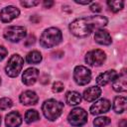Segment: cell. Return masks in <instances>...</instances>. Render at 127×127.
<instances>
[{"label":"cell","instance_id":"6da1fadb","mask_svg":"<svg viewBox=\"0 0 127 127\" xmlns=\"http://www.w3.org/2000/svg\"><path fill=\"white\" fill-rule=\"evenodd\" d=\"M108 20L104 16L94 15L83 18H78L69 24V31L72 35L78 38L89 36L94 30L97 31L106 26Z\"/></svg>","mask_w":127,"mask_h":127},{"label":"cell","instance_id":"7a4b0ae2","mask_svg":"<svg viewBox=\"0 0 127 127\" xmlns=\"http://www.w3.org/2000/svg\"><path fill=\"white\" fill-rule=\"evenodd\" d=\"M63 39V35L60 29L51 27L46 29L40 38V44L43 48H53L58 46Z\"/></svg>","mask_w":127,"mask_h":127},{"label":"cell","instance_id":"3957f363","mask_svg":"<svg viewBox=\"0 0 127 127\" xmlns=\"http://www.w3.org/2000/svg\"><path fill=\"white\" fill-rule=\"evenodd\" d=\"M64 110V103L56 99H48L42 105V111L45 117L50 121L58 119Z\"/></svg>","mask_w":127,"mask_h":127},{"label":"cell","instance_id":"277c9868","mask_svg":"<svg viewBox=\"0 0 127 127\" xmlns=\"http://www.w3.org/2000/svg\"><path fill=\"white\" fill-rule=\"evenodd\" d=\"M23 64H24V60L21 56H19L18 54L12 55L5 67L6 74L10 77H16L20 73Z\"/></svg>","mask_w":127,"mask_h":127},{"label":"cell","instance_id":"5b68a950","mask_svg":"<svg viewBox=\"0 0 127 127\" xmlns=\"http://www.w3.org/2000/svg\"><path fill=\"white\" fill-rule=\"evenodd\" d=\"M26 28L22 26H10L4 30L3 36L6 40L12 43H18L26 37Z\"/></svg>","mask_w":127,"mask_h":127},{"label":"cell","instance_id":"8992f818","mask_svg":"<svg viewBox=\"0 0 127 127\" xmlns=\"http://www.w3.org/2000/svg\"><path fill=\"white\" fill-rule=\"evenodd\" d=\"M67 121L71 126L80 127L87 122V113L82 108H73L67 115Z\"/></svg>","mask_w":127,"mask_h":127},{"label":"cell","instance_id":"52a82bcc","mask_svg":"<svg viewBox=\"0 0 127 127\" xmlns=\"http://www.w3.org/2000/svg\"><path fill=\"white\" fill-rule=\"evenodd\" d=\"M73 79L78 85H85L91 79V71L83 65H76L73 69Z\"/></svg>","mask_w":127,"mask_h":127},{"label":"cell","instance_id":"ba28073f","mask_svg":"<svg viewBox=\"0 0 127 127\" xmlns=\"http://www.w3.org/2000/svg\"><path fill=\"white\" fill-rule=\"evenodd\" d=\"M106 59V55L101 50H92L85 55V63L91 66H100Z\"/></svg>","mask_w":127,"mask_h":127},{"label":"cell","instance_id":"9c48e42d","mask_svg":"<svg viewBox=\"0 0 127 127\" xmlns=\"http://www.w3.org/2000/svg\"><path fill=\"white\" fill-rule=\"evenodd\" d=\"M111 107L110 101L105 98H101L97 101H95L91 106H90V113L92 115H99L102 113L107 112Z\"/></svg>","mask_w":127,"mask_h":127},{"label":"cell","instance_id":"30bf717a","mask_svg":"<svg viewBox=\"0 0 127 127\" xmlns=\"http://www.w3.org/2000/svg\"><path fill=\"white\" fill-rule=\"evenodd\" d=\"M20 14V10L15 6H6L0 12V19L4 23H9L15 18H17Z\"/></svg>","mask_w":127,"mask_h":127},{"label":"cell","instance_id":"8fae6325","mask_svg":"<svg viewBox=\"0 0 127 127\" xmlns=\"http://www.w3.org/2000/svg\"><path fill=\"white\" fill-rule=\"evenodd\" d=\"M112 87L117 92H124L127 90V74L123 69L112 81Z\"/></svg>","mask_w":127,"mask_h":127},{"label":"cell","instance_id":"7c38bea8","mask_svg":"<svg viewBox=\"0 0 127 127\" xmlns=\"http://www.w3.org/2000/svg\"><path fill=\"white\" fill-rule=\"evenodd\" d=\"M38 76H39V70L35 67H29L23 72L22 81L26 85H32L37 81Z\"/></svg>","mask_w":127,"mask_h":127},{"label":"cell","instance_id":"4fadbf2b","mask_svg":"<svg viewBox=\"0 0 127 127\" xmlns=\"http://www.w3.org/2000/svg\"><path fill=\"white\" fill-rule=\"evenodd\" d=\"M118 75L117 71L114 70V69H109V70H106L105 72L103 73H100L97 78H96V82L98 85L100 86H104L106 84H108L109 82L113 81L115 79V77Z\"/></svg>","mask_w":127,"mask_h":127},{"label":"cell","instance_id":"5bb4252c","mask_svg":"<svg viewBox=\"0 0 127 127\" xmlns=\"http://www.w3.org/2000/svg\"><path fill=\"white\" fill-rule=\"evenodd\" d=\"M19 99L23 105H35L38 102L39 97L36 92L32 90H26L21 93Z\"/></svg>","mask_w":127,"mask_h":127},{"label":"cell","instance_id":"9a60e30c","mask_svg":"<svg viewBox=\"0 0 127 127\" xmlns=\"http://www.w3.org/2000/svg\"><path fill=\"white\" fill-rule=\"evenodd\" d=\"M94 40L97 44L103 45V46H108L112 43V39H111L110 34L106 30H103V29H99V30L95 31Z\"/></svg>","mask_w":127,"mask_h":127},{"label":"cell","instance_id":"2e32d148","mask_svg":"<svg viewBox=\"0 0 127 127\" xmlns=\"http://www.w3.org/2000/svg\"><path fill=\"white\" fill-rule=\"evenodd\" d=\"M5 124L7 127H19L22 124V117L18 111H11L6 115Z\"/></svg>","mask_w":127,"mask_h":127},{"label":"cell","instance_id":"e0dca14e","mask_svg":"<svg viewBox=\"0 0 127 127\" xmlns=\"http://www.w3.org/2000/svg\"><path fill=\"white\" fill-rule=\"evenodd\" d=\"M100 94H101V89L98 86H90L83 91L82 97L84 100L91 102V101H94L95 99H97L100 96Z\"/></svg>","mask_w":127,"mask_h":127},{"label":"cell","instance_id":"ac0fdd59","mask_svg":"<svg viewBox=\"0 0 127 127\" xmlns=\"http://www.w3.org/2000/svg\"><path fill=\"white\" fill-rule=\"evenodd\" d=\"M127 99L125 96H117L113 101V110L116 113H123L126 110Z\"/></svg>","mask_w":127,"mask_h":127},{"label":"cell","instance_id":"d6986e66","mask_svg":"<svg viewBox=\"0 0 127 127\" xmlns=\"http://www.w3.org/2000/svg\"><path fill=\"white\" fill-rule=\"evenodd\" d=\"M65 101L69 105H77L81 101V95L76 91H68L65 95Z\"/></svg>","mask_w":127,"mask_h":127},{"label":"cell","instance_id":"ffe728a7","mask_svg":"<svg viewBox=\"0 0 127 127\" xmlns=\"http://www.w3.org/2000/svg\"><path fill=\"white\" fill-rule=\"evenodd\" d=\"M26 61L28 64H40L42 61V55L38 51H32L28 53V55L26 56Z\"/></svg>","mask_w":127,"mask_h":127},{"label":"cell","instance_id":"44dd1931","mask_svg":"<svg viewBox=\"0 0 127 127\" xmlns=\"http://www.w3.org/2000/svg\"><path fill=\"white\" fill-rule=\"evenodd\" d=\"M40 119V114L37 110L35 109H30L25 113V121L26 123L30 124L33 122H36Z\"/></svg>","mask_w":127,"mask_h":127},{"label":"cell","instance_id":"7402d4cb","mask_svg":"<svg viewBox=\"0 0 127 127\" xmlns=\"http://www.w3.org/2000/svg\"><path fill=\"white\" fill-rule=\"evenodd\" d=\"M107 5L112 12L116 13V12H119L120 10H122L124 2L121 0H111V1L109 0V1H107Z\"/></svg>","mask_w":127,"mask_h":127},{"label":"cell","instance_id":"603a6c76","mask_svg":"<svg viewBox=\"0 0 127 127\" xmlns=\"http://www.w3.org/2000/svg\"><path fill=\"white\" fill-rule=\"evenodd\" d=\"M111 122V120L108 118V117H105V116H102V117H97L94 119L93 121V125L95 127H105L107 125H109Z\"/></svg>","mask_w":127,"mask_h":127},{"label":"cell","instance_id":"cb8c5ba5","mask_svg":"<svg viewBox=\"0 0 127 127\" xmlns=\"http://www.w3.org/2000/svg\"><path fill=\"white\" fill-rule=\"evenodd\" d=\"M12 105H13V102L10 98L4 97V98L0 99V109L1 110H6V109L10 108Z\"/></svg>","mask_w":127,"mask_h":127},{"label":"cell","instance_id":"d4e9b609","mask_svg":"<svg viewBox=\"0 0 127 127\" xmlns=\"http://www.w3.org/2000/svg\"><path fill=\"white\" fill-rule=\"evenodd\" d=\"M52 89H53L54 92H61V91L64 90V84H63L61 81H56V82L53 84Z\"/></svg>","mask_w":127,"mask_h":127},{"label":"cell","instance_id":"484cf974","mask_svg":"<svg viewBox=\"0 0 127 127\" xmlns=\"http://www.w3.org/2000/svg\"><path fill=\"white\" fill-rule=\"evenodd\" d=\"M39 4V1H21V5L26 8H31L33 6H36Z\"/></svg>","mask_w":127,"mask_h":127},{"label":"cell","instance_id":"4316f807","mask_svg":"<svg viewBox=\"0 0 127 127\" xmlns=\"http://www.w3.org/2000/svg\"><path fill=\"white\" fill-rule=\"evenodd\" d=\"M89 9H90V11H91V12L98 13V12H100V11H101V6H100V4H98V3H92V4L90 5Z\"/></svg>","mask_w":127,"mask_h":127},{"label":"cell","instance_id":"83f0119b","mask_svg":"<svg viewBox=\"0 0 127 127\" xmlns=\"http://www.w3.org/2000/svg\"><path fill=\"white\" fill-rule=\"evenodd\" d=\"M7 54H8L7 49H6L4 46L0 45V62H1L2 60H4V59H5V57L7 56Z\"/></svg>","mask_w":127,"mask_h":127},{"label":"cell","instance_id":"f1b7e54d","mask_svg":"<svg viewBox=\"0 0 127 127\" xmlns=\"http://www.w3.org/2000/svg\"><path fill=\"white\" fill-rule=\"evenodd\" d=\"M34 43H35V37H34V36H29V37H28V39L26 40L25 45L29 47V46L34 45Z\"/></svg>","mask_w":127,"mask_h":127},{"label":"cell","instance_id":"f546056e","mask_svg":"<svg viewBox=\"0 0 127 127\" xmlns=\"http://www.w3.org/2000/svg\"><path fill=\"white\" fill-rule=\"evenodd\" d=\"M43 5H44V7L45 8H51L53 5H54V1H50V0H46V1H44L43 2Z\"/></svg>","mask_w":127,"mask_h":127},{"label":"cell","instance_id":"4dcf8cb0","mask_svg":"<svg viewBox=\"0 0 127 127\" xmlns=\"http://www.w3.org/2000/svg\"><path fill=\"white\" fill-rule=\"evenodd\" d=\"M74 2H75V3H77V4H82V5H87V4L91 3V1H90V0H85V1H80V0H74Z\"/></svg>","mask_w":127,"mask_h":127},{"label":"cell","instance_id":"1f68e13d","mask_svg":"<svg viewBox=\"0 0 127 127\" xmlns=\"http://www.w3.org/2000/svg\"><path fill=\"white\" fill-rule=\"evenodd\" d=\"M119 127H127V121H126V119H122L119 122Z\"/></svg>","mask_w":127,"mask_h":127},{"label":"cell","instance_id":"d6a6232c","mask_svg":"<svg viewBox=\"0 0 127 127\" xmlns=\"http://www.w3.org/2000/svg\"><path fill=\"white\" fill-rule=\"evenodd\" d=\"M0 124H1V116H0Z\"/></svg>","mask_w":127,"mask_h":127},{"label":"cell","instance_id":"836d02e7","mask_svg":"<svg viewBox=\"0 0 127 127\" xmlns=\"http://www.w3.org/2000/svg\"><path fill=\"white\" fill-rule=\"evenodd\" d=\"M0 84H1V78H0Z\"/></svg>","mask_w":127,"mask_h":127}]
</instances>
